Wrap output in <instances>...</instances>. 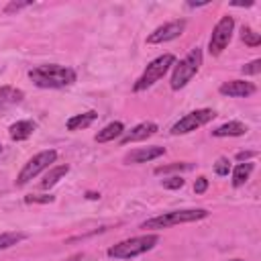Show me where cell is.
I'll use <instances>...</instances> for the list:
<instances>
[{
  "instance_id": "11",
  "label": "cell",
  "mask_w": 261,
  "mask_h": 261,
  "mask_svg": "<svg viewBox=\"0 0 261 261\" xmlns=\"http://www.w3.org/2000/svg\"><path fill=\"white\" fill-rule=\"evenodd\" d=\"M163 153H165V149L163 147H157V145H153V147H141V149H135V151L126 153L124 155V163H147V161H153V159L161 157Z\"/></svg>"
},
{
  "instance_id": "6",
  "label": "cell",
  "mask_w": 261,
  "mask_h": 261,
  "mask_svg": "<svg viewBox=\"0 0 261 261\" xmlns=\"http://www.w3.org/2000/svg\"><path fill=\"white\" fill-rule=\"evenodd\" d=\"M55 159H57V151H53V149L41 151V153H37L35 157H31V159L22 165V169L18 171V175H16V179H14L16 188L27 186V184H29L33 177H37L43 169H47L51 163H55Z\"/></svg>"
},
{
  "instance_id": "23",
  "label": "cell",
  "mask_w": 261,
  "mask_h": 261,
  "mask_svg": "<svg viewBox=\"0 0 261 261\" xmlns=\"http://www.w3.org/2000/svg\"><path fill=\"white\" fill-rule=\"evenodd\" d=\"M241 71H243L245 75H257V73L261 71V59H253L251 63L243 65V67H241Z\"/></svg>"
},
{
  "instance_id": "9",
  "label": "cell",
  "mask_w": 261,
  "mask_h": 261,
  "mask_svg": "<svg viewBox=\"0 0 261 261\" xmlns=\"http://www.w3.org/2000/svg\"><path fill=\"white\" fill-rule=\"evenodd\" d=\"M186 29V20L184 18H177V20H171L163 27H157L149 37H147V43L149 45H157V43H167V41H173L177 39Z\"/></svg>"
},
{
  "instance_id": "25",
  "label": "cell",
  "mask_w": 261,
  "mask_h": 261,
  "mask_svg": "<svg viewBox=\"0 0 261 261\" xmlns=\"http://www.w3.org/2000/svg\"><path fill=\"white\" fill-rule=\"evenodd\" d=\"M181 186H184V179L179 175H173L169 179H163V188H167V190H179Z\"/></svg>"
},
{
  "instance_id": "5",
  "label": "cell",
  "mask_w": 261,
  "mask_h": 261,
  "mask_svg": "<svg viewBox=\"0 0 261 261\" xmlns=\"http://www.w3.org/2000/svg\"><path fill=\"white\" fill-rule=\"evenodd\" d=\"M171 65H175V55H171V53L159 55L157 59H153V61L145 67V71L141 73V77L135 82L133 90H135V92H143V90L151 88L155 82H159V80L169 71Z\"/></svg>"
},
{
  "instance_id": "8",
  "label": "cell",
  "mask_w": 261,
  "mask_h": 261,
  "mask_svg": "<svg viewBox=\"0 0 261 261\" xmlns=\"http://www.w3.org/2000/svg\"><path fill=\"white\" fill-rule=\"evenodd\" d=\"M214 116H216V112L210 110V108L192 110V112H188L186 116H181V118L171 126V135H186V133H192V130H196V128L208 124Z\"/></svg>"
},
{
  "instance_id": "28",
  "label": "cell",
  "mask_w": 261,
  "mask_h": 261,
  "mask_svg": "<svg viewBox=\"0 0 261 261\" xmlns=\"http://www.w3.org/2000/svg\"><path fill=\"white\" fill-rule=\"evenodd\" d=\"M255 155H257V151H241V153H237V161L245 163L247 159H251V157H255Z\"/></svg>"
},
{
  "instance_id": "18",
  "label": "cell",
  "mask_w": 261,
  "mask_h": 261,
  "mask_svg": "<svg viewBox=\"0 0 261 261\" xmlns=\"http://www.w3.org/2000/svg\"><path fill=\"white\" fill-rule=\"evenodd\" d=\"M253 163H249V161H245V163H239L234 169H232V186L234 188H241L247 179H249V175H251V171H253Z\"/></svg>"
},
{
  "instance_id": "21",
  "label": "cell",
  "mask_w": 261,
  "mask_h": 261,
  "mask_svg": "<svg viewBox=\"0 0 261 261\" xmlns=\"http://www.w3.org/2000/svg\"><path fill=\"white\" fill-rule=\"evenodd\" d=\"M241 39H243V43L249 45V47H257V45H261V37H259V33H255V31L249 29V27H243Z\"/></svg>"
},
{
  "instance_id": "22",
  "label": "cell",
  "mask_w": 261,
  "mask_h": 261,
  "mask_svg": "<svg viewBox=\"0 0 261 261\" xmlns=\"http://www.w3.org/2000/svg\"><path fill=\"white\" fill-rule=\"evenodd\" d=\"M29 6H33L31 0H27V2H8V4L4 6V12H6V14H14V12H18V10H22V8H29Z\"/></svg>"
},
{
  "instance_id": "19",
  "label": "cell",
  "mask_w": 261,
  "mask_h": 261,
  "mask_svg": "<svg viewBox=\"0 0 261 261\" xmlns=\"http://www.w3.org/2000/svg\"><path fill=\"white\" fill-rule=\"evenodd\" d=\"M24 239H27V232H20V230L2 232V234H0V251H2V249H8V247H12V245H16V243H20V241H24Z\"/></svg>"
},
{
  "instance_id": "7",
  "label": "cell",
  "mask_w": 261,
  "mask_h": 261,
  "mask_svg": "<svg viewBox=\"0 0 261 261\" xmlns=\"http://www.w3.org/2000/svg\"><path fill=\"white\" fill-rule=\"evenodd\" d=\"M232 29H234V18L228 14L216 22V27L212 29V37L208 41V51L212 57L220 55L226 49V45L230 43V37H232Z\"/></svg>"
},
{
  "instance_id": "4",
  "label": "cell",
  "mask_w": 261,
  "mask_h": 261,
  "mask_svg": "<svg viewBox=\"0 0 261 261\" xmlns=\"http://www.w3.org/2000/svg\"><path fill=\"white\" fill-rule=\"evenodd\" d=\"M200 65H202V49L194 47L181 61H175L173 73H171V80H169L171 90H181L184 86H188V82L198 73Z\"/></svg>"
},
{
  "instance_id": "14",
  "label": "cell",
  "mask_w": 261,
  "mask_h": 261,
  "mask_svg": "<svg viewBox=\"0 0 261 261\" xmlns=\"http://www.w3.org/2000/svg\"><path fill=\"white\" fill-rule=\"evenodd\" d=\"M122 135H124V124L116 120V122L106 124L102 130H98L96 137H94V141L96 143H108V141H114V139H118Z\"/></svg>"
},
{
  "instance_id": "17",
  "label": "cell",
  "mask_w": 261,
  "mask_h": 261,
  "mask_svg": "<svg viewBox=\"0 0 261 261\" xmlns=\"http://www.w3.org/2000/svg\"><path fill=\"white\" fill-rule=\"evenodd\" d=\"M67 171H69V165H55V167L41 179L39 188H41V190H49V188H53L63 175H67Z\"/></svg>"
},
{
  "instance_id": "16",
  "label": "cell",
  "mask_w": 261,
  "mask_h": 261,
  "mask_svg": "<svg viewBox=\"0 0 261 261\" xmlns=\"http://www.w3.org/2000/svg\"><path fill=\"white\" fill-rule=\"evenodd\" d=\"M96 118H98V114H96L94 110H88V112H82V114L71 116V118L65 122V126H67V130H82V128L90 126Z\"/></svg>"
},
{
  "instance_id": "10",
  "label": "cell",
  "mask_w": 261,
  "mask_h": 261,
  "mask_svg": "<svg viewBox=\"0 0 261 261\" xmlns=\"http://www.w3.org/2000/svg\"><path fill=\"white\" fill-rule=\"evenodd\" d=\"M255 84L251 82H245V80H230V82H224L218 92L222 96H228V98H247L251 94H255Z\"/></svg>"
},
{
  "instance_id": "3",
  "label": "cell",
  "mask_w": 261,
  "mask_h": 261,
  "mask_svg": "<svg viewBox=\"0 0 261 261\" xmlns=\"http://www.w3.org/2000/svg\"><path fill=\"white\" fill-rule=\"evenodd\" d=\"M157 243H159V234H141V237L124 239V241L112 245L106 251V255L110 259H135L143 253H149Z\"/></svg>"
},
{
  "instance_id": "13",
  "label": "cell",
  "mask_w": 261,
  "mask_h": 261,
  "mask_svg": "<svg viewBox=\"0 0 261 261\" xmlns=\"http://www.w3.org/2000/svg\"><path fill=\"white\" fill-rule=\"evenodd\" d=\"M35 128H37V124L33 120H18L8 128V135L12 141H24L35 133Z\"/></svg>"
},
{
  "instance_id": "12",
  "label": "cell",
  "mask_w": 261,
  "mask_h": 261,
  "mask_svg": "<svg viewBox=\"0 0 261 261\" xmlns=\"http://www.w3.org/2000/svg\"><path fill=\"white\" fill-rule=\"evenodd\" d=\"M157 130H159V128H157L155 122H141V124H137L135 128L126 130V133L120 137V143H122V145H128V143H135V141H143V139L155 135Z\"/></svg>"
},
{
  "instance_id": "24",
  "label": "cell",
  "mask_w": 261,
  "mask_h": 261,
  "mask_svg": "<svg viewBox=\"0 0 261 261\" xmlns=\"http://www.w3.org/2000/svg\"><path fill=\"white\" fill-rule=\"evenodd\" d=\"M228 171H230L228 159H226V157H220V159L214 163V173H216V175H228Z\"/></svg>"
},
{
  "instance_id": "15",
  "label": "cell",
  "mask_w": 261,
  "mask_h": 261,
  "mask_svg": "<svg viewBox=\"0 0 261 261\" xmlns=\"http://www.w3.org/2000/svg\"><path fill=\"white\" fill-rule=\"evenodd\" d=\"M247 133V126L239 120H230V122H224L220 124L218 128L212 130V137H243Z\"/></svg>"
},
{
  "instance_id": "26",
  "label": "cell",
  "mask_w": 261,
  "mask_h": 261,
  "mask_svg": "<svg viewBox=\"0 0 261 261\" xmlns=\"http://www.w3.org/2000/svg\"><path fill=\"white\" fill-rule=\"evenodd\" d=\"M55 198L49 194V196H27L24 198V202L27 204H49V202H53Z\"/></svg>"
},
{
  "instance_id": "30",
  "label": "cell",
  "mask_w": 261,
  "mask_h": 261,
  "mask_svg": "<svg viewBox=\"0 0 261 261\" xmlns=\"http://www.w3.org/2000/svg\"><path fill=\"white\" fill-rule=\"evenodd\" d=\"M4 108H6V106H4V104H2V102H0V110H4Z\"/></svg>"
},
{
  "instance_id": "20",
  "label": "cell",
  "mask_w": 261,
  "mask_h": 261,
  "mask_svg": "<svg viewBox=\"0 0 261 261\" xmlns=\"http://www.w3.org/2000/svg\"><path fill=\"white\" fill-rule=\"evenodd\" d=\"M192 169V163H186V161H175V163H169V165H159L155 167V173L161 175V173H179V171H188Z\"/></svg>"
},
{
  "instance_id": "29",
  "label": "cell",
  "mask_w": 261,
  "mask_h": 261,
  "mask_svg": "<svg viewBox=\"0 0 261 261\" xmlns=\"http://www.w3.org/2000/svg\"><path fill=\"white\" fill-rule=\"evenodd\" d=\"M86 196H88L90 200H98V198H100V194H94V192H88Z\"/></svg>"
},
{
  "instance_id": "27",
  "label": "cell",
  "mask_w": 261,
  "mask_h": 261,
  "mask_svg": "<svg viewBox=\"0 0 261 261\" xmlns=\"http://www.w3.org/2000/svg\"><path fill=\"white\" fill-rule=\"evenodd\" d=\"M206 190H208V179L202 175V177L196 179V184H194V192H196V194H204Z\"/></svg>"
},
{
  "instance_id": "31",
  "label": "cell",
  "mask_w": 261,
  "mask_h": 261,
  "mask_svg": "<svg viewBox=\"0 0 261 261\" xmlns=\"http://www.w3.org/2000/svg\"><path fill=\"white\" fill-rule=\"evenodd\" d=\"M228 261H243V259H228Z\"/></svg>"
},
{
  "instance_id": "2",
  "label": "cell",
  "mask_w": 261,
  "mask_h": 261,
  "mask_svg": "<svg viewBox=\"0 0 261 261\" xmlns=\"http://www.w3.org/2000/svg\"><path fill=\"white\" fill-rule=\"evenodd\" d=\"M208 216V210L204 208H188V210H171V212H163L159 216L147 218L145 222H141V228H153V230H161V228H169L175 224H184V222H196Z\"/></svg>"
},
{
  "instance_id": "32",
  "label": "cell",
  "mask_w": 261,
  "mask_h": 261,
  "mask_svg": "<svg viewBox=\"0 0 261 261\" xmlns=\"http://www.w3.org/2000/svg\"><path fill=\"white\" fill-rule=\"evenodd\" d=\"M0 153H2V143H0Z\"/></svg>"
},
{
  "instance_id": "1",
  "label": "cell",
  "mask_w": 261,
  "mask_h": 261,
  "mask_svg": "<svg viewBox=\"0 0 261 261\" xmlns=\"http://www.w3.org/2000/svg\"><path fill=\"white\" fill-rule=\"evenodd\" d=\"M29 77L33 80L35 86L39 88H49V90H57V88H67L75 82V71L71 67L65 65H57V63H49V65H39L33 67L29 71Z\"/></svg>"
}]
</instances>
